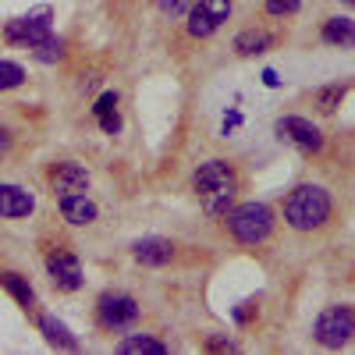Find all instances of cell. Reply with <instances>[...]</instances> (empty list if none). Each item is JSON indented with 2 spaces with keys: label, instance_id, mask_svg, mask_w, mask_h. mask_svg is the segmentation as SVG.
<instances>
[{
  "label": "cell",
  "instance_id": "22",
  "mask_svg": "<svg viewBox=\"0 0 355 355\" xmlns=\"http://www.w3.org/2000/svg\"><path fill=\"white\" fill-rule=\"evenodd\" d=\"M302 8V0H266V11H270L274 18H288Z\"/></svg>",
  "mask_w": 355,
  "mask_h": 355
},
{
  "label": "cell",
  "instance_id": "4",
  "mask_svg": "<svg viewBox=\"0 0 355 355\" xmlns=\"http://www.w3.org/2000/svg\"><path fill=\"white\" fill-rule=\"evenodd\" d=\"M313 338L323 348H341L355 338V309L352 306H327L316 323H313Z\"/></svg>",
  "mask_w": 355,
  "mask_h": 355
},
{
  "label": "cell",
  "instance_id": "5",
  "mask_svg": "<svg viewBox=\"0 0 355 355\" xmlns=\"http://www.w3.org/2000/svg\"><path fill=\"white\" fill-rule=\"evenodd\" d=\"M96 316L107 331H125L139 320V302L125 291H103L96 302Z\"/></svg>",
  "mask_w": 355,
  "mask_h": 355
},
{
  "label": "cell",
  "instance_id": "18",
  "mask_svg": "<svg viewBox=\"0 0 355 355\" xmlns=\"http://www.w3.org/2000/svg\"><path fill=\"white\" fill-rule=\"evenodd\" d=\"M0 288H8L11 295H15V302L18 306H33V299H36V295H33V284H28L21 274H15V270H4V274H0Z\"/></svg>",
  "mask_w": 355,
  "mask_h": 355
},
{
  "label": "cell",
  "instance_id": "10",
  "mask_svg": "<svg viewBox=\"0 0 355 355\" xmlns=\"http://www.w3.org/2000/svg\"><path fill=\"white\" fill-rule=\"evenodd\" d=\"M46 182H50V192H53V196H71V192H85V189H89V174H85L82 164L61 160V164L50 167Z\"/></svg>",
  "mask_w": 355,
  "mask_h": 355
},
{
  "label": "cell",
  "instance_id": "23",
  "mask_svg": "<svg viewBox=\"0 0 355 355\" xmlns=\"http://www.w3.org/2000/svg\"><path fill=\"white\" fill-rule=\"evenodd\" d=\"M157 8H160L164 15H171V18H174V15L189 11V8H192V0H157Z\"/></svg>",
  "mask_w": 355,
  "mask_h": 355
},
{
  "label": "cell",
  "instance_id": "7",
  "mask_svg": "<svg viewBox=\"0 0 355 355\" xmlns=\"http://www.w3.org/2000/svg\"><path fill=\"white\" fill-rule=\"evenodd\" d=\"M4 36H8V43H18V46H28V50H33L43 36H50V8H40V11L25 15V18L8 21Z\"/></svg>",
  "mask_w": 355,
  "mask_h": 355
},
{
  "label": "cell",
  "instance_id": "21",
  "mask_svg": "<svg viewBox=\"0 0 355 355\" xmlns=\"http://www.w3.org/2000/svg\"><path fill=\"white\" fill-rule=\"evenodd\" d=\"M25 82V68L15 64V61H0V93L4 89H18Z\"/></svg>",
  "mask_w": 355,
  "mask_h": 355
},
{
  "label": "cell",
  "instance_id": "13",
  "mask_svg": "<svg viewBox=\"0 0 355 355\" xmlns=\"http://www.w3.org/2000/svg\"><path fill=\"white\" fill-rule=\"evenodd\" d=\"M132 256H135V263H142V266H164V263H171L174 259V245L167 242V239H139L135 245H132Z\"/></svg>",
  "mask_w": 355,
  "mask_h": 355
},
{
  "label": "cell",
  "instance_id": "17",
  "mask_svg": "<svg viewBox=\"0 0 355 355\" xmlns=\"http://www.w3.org/2000/svg\"><path fill=\"white\" fill-rule=\"evenodd\" d=\"M40 331L46 334V341L50 345H57V348H78V341H75V334L64 327V323L61 320H53V316H40Z\"/></svg>",
  "mask_w": 355,
  "mask_h": 355
},
{
  "label": "cell",
  "instance_id": "9",
  "mask_svg": "<svg viewBox=\"0 0 355 355\" xmlns=\"http://www.w3.org/2000/svg\"><path fill=\"white\" fill-rule=\"evenodd\" d=\"M277 135L291 146H299V150L306 153H316L320 146H323V135L313 121H306V117H281L277 121Z\"/></svg>",
  "mask_w": 355,
  "mask_h": 355
},
{
  "label": "cell",
  "instance_id": "6",
  "mask_svg": "<svg viewBox=\"0 0 355 355\" xmlns=\"http://www.w3.org/2000/svg\"><path fill=\"white\" fill-rule=\"evenodd\" d=\"M231 18V0H196L189 8V36L206 40Z\"/></svg>",
  "mask_w": 355,
  "mask_h": 355
},
{
  "label": "cell",
  "instance_id": "16",
  "mask_svg": "<svg viewBox=\"0 0 355 355\" xmlns=\"http://www.w3.org/2000/svg\"><path fill=\"white\" fill-rule=\"evenodd\" d=\"M121 355H167V345L157 341L153 334H128L121 345H117Z\"/></svg>",
  "mask_w": 355,
  "mask_h": 355
},
{
  "label": "cell",
  "instance_id": "19",
  "mask_svg": "<svg viewBox=\"0 0 355 355\" xmlns=\"http://www.w3.org/2000/svg\"><path fill=\"white\" fill-rule=\"evenodd\" d=\"M33 57H36V61H43V64H53V61H61V57H64V40L61 36H43L36 46H33Z\"/></svg>",
  "mask_w": 355,
  "mask_h": 355
},
{
  "label": "cell",
  "instance_id": "1",
  "mask_svg": "<svg viewBox=\"0 0 355 355\" xmlns=\"http://www.w3.org/2000/svg\"><path fill=\"white\" fill-rule=\"evenodd\" d=\"M192 189L206 214L224 217L234 206V196H239V174H234V167L227 160H206L192 174Z\"/></svg>",
  "mask_w": 355,
  "mask_h": 355
},
{
  "label": "cell",
  "instance_id": "26",
  "mask_svg": "<svg viewBox=\"0 0 355 355\" xmlns=\"http://www.w3.org/2000/svg\"><path fill=\"white\" fill-rule=\"evenodd\" d=\"M8 150H11V132H8V128H0V157H4Z\"/></svg>",
  "mask_w": 355,
  "mask_h": 355
},
{
  "label": "cell",
  "instance_id": "15",
  "mask_svg": "<svg viewBox=\"0 0 355 355\" xmlns=\"http://www.w3.org/2000/svg\"><path fill=\"white\" fill-rule=\"evenodd\" d=\"M274 33H266V28H245V33L234 36V50H239L242 57H252V53H263L274 46Z\"/></svg>",
  "mask_w": 355,
  "mask_h": 355
},
{
  "label": "cell",
  "instance_id": "20",
  "mask_svg": "<svg viewBox=\"0 0 355 355\" xmlns=\"http://www.w3.org/2000/svg\"><path fill=\"white\" fill-rule=\"evenodd\" d=\"M341 100H345V85H323V89H316V93H313V103H316L323 114L338 110Z\"/></svg>",
  "mask_w": 355,
  "mask_h": 355
},
{
  "label": "cell",
  "instance_id": "14",
  "mask_svg": "<svg viewBox=\"0 0 355 355\" xmlns=\"http://www.w3.org/2000/svg\"><path fill=\"white\" fill-rule=\"evenodd\" d=\"M323 40H327L331 46H341V50L355 46V18H348V15L327 18L323 21Z\"/></svg>",
  "mask_w": 355,
  "mask_h": 355
},
{
  "label": "cell",
  "instance_id": "8",
  "mask_svg": "<svg viewBox=\"0 0 355 355\" xmlns=\"http://www.w3.org/2000/svg\"><path fill=\"white\" fill-rule=\"evenodd\" d=\"M46 274L50 281L61 288V291H78L82 288V266H78V256L68 252V249H57L46 256Z\"/></svg>",
  "mask_w": 355,
  "mask_h": 355
},
{
  "label": "cell",
  "instance_id": "2",
  "mask_svg": "<svg viewBox=\"0 0 355 355\" xmlns=\"http://www.w3.org/2000/svg\"><path fill=\"white\" fill-rule=\"evenodd\" d=\"M331 210H334L331 192L320 189V185H299V189H291L288 199H284V220L295 231H316V227H323L331 220Z\"/></svg>",
  "mask_w": 355,
  "mask_h": 355
},
{
  "label": "cell",
  "instance_id": "11",
  "mask_svg": "<svg viewBox=\"0 0 355 355\" xmlns=\"http://www.w3.org/2000/svg\"><path fill=\"white\" fill-rule=\"evenodd\" d=\"M33 210H36L33 192H25L21 185H0V217L18 220V217H28Z\"/></svg>",
  "mask_w": 355,
  "mask_h": 355
},
{
  "label": "cell",
  "instance_id": "27",
  "mask_svg": "<svg viewBox=\"0 0 355 355\" xmlns=\"http://www.w3.org/2000/svg\"><path fill=\"white\" fill-rule=\"evenodd\" d=\"M352 4H355V0H352Z\"/></svg>",
  "mask_w": 355,
  "mask_h": 355
},
{
  "label": "cell",
  "instance_id": "24",
  "mask_svg": "<svg viewBox=\"0 0 355 355\" xmlns=\"http://www.w3.org/2000/svg\"><path fill=\"white\" fill-rule=\"evenodd\" d=\"M100 128H103L107 135H117V132H121V117H117V110L100 114Z\"/></svg>",
  "mask_w": 355,
  "mask_h": 355
},
{
  "label": "cell",
  "instance_id": "25",
  "mask_svg": "<svg viewBox=\"0 0 355 355\" xmlns=\"http://www.w3.org/2000/svg\"><path fill=\"white\" fill-rule=\"evenodd\" d=\"M117 107V93H103L100 100H96V107H93V114L100 117V114H107V110H114Z\"/></svg>",
  "mask_w": 355,
  "mask_h": 355
},
{
  "label": "cell",
  "instance_id": "12",
  "mask_svg": "<svg viewBox=\"0 0 355 355\" xmlns=\"http://www.w3.org/2000/svg\"><path fill=\"white\" fill-rule=\"evenodd\" d=\"M57 206H61V217L75 227L93 224L96 220V202L89 199L85 192H71V196H57Z\"/></svg>",
  "mask_w": 355,
  "mask_h": 355
},
{
  "label": "cell",
  "instance_id": "3",
  "mask_svg": "<svg viewBox=\"0 0 355 355\" xmlns=\"http://www.w3.org/2000/svg\"><path fill=\"white\" fill-rule=\"evenodd\" d=\"M227 234L242 245H259L270 239L274 231V210L266 202H242V206H231L224 214Z\"/></svg>",
  "mask_w": 355,
  "mask_h": 355
}]
</instances>
